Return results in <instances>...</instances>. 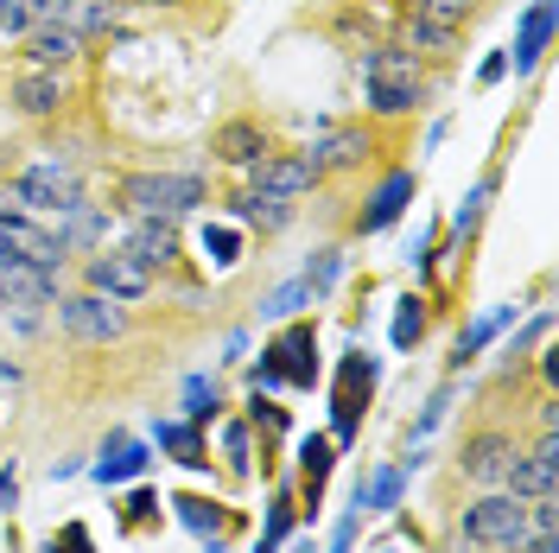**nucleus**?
Listing matches in <instances>:
<instances>
[{
	"mask_svg": "<svg viewBox=\"0 0 559 553\" xmlns=\"http://www.w3.org/2000/svg\"><path fill=\"white\" fill-rule=\"evenodd\" d=\"M204 268L210 274H236L242 268V230L236 223H204Z\"/></svg>",
	"mask_w": 559,
	"mask_h": 553,
	"instance_id": "412c9836",
	"label": "nucleus"
},
{
	"mask_svg": "<svg viewBox=\"0 0 559 553\" xmlns=\"http://www.w3.org/2000/svg\"><path fill=\"white\" fill-rule=\"evenodd\" d=\"M457 464H464V478H471V484H502V478H509V464H515V439H509V433H471Z\"/></svg>",
	"mask_w": 559,
	"mask_h": 553,
	"instance_id": "4468645a",
	"label": "nucleus"
},
{
	"mask_svg": "<svg viewBox=\"0 0 559 553\" xmlns=\"http://www.w3.org/2000/svg\"><path fill=\"white\" fill-rule=\"evenodd\" d=\"M210 198V185L198 173H128L115 185V204L128 216H159V223H178Z\"/></svg>",
	"mask_w": 559,
	"mask_h": 553,
	"instance_id": "f03ea898",
	"label": "nucleus"
},
{
	"mask_svg": "<svg viewBox=\"0 0 559 553\" xmlns=\"http://www.w3.org/2000/svg\"><path fill=\"white\" fill-rule=\"evenodd\" d=\"M509 496L515 503H534V496H554V484H559V446H554V433L540 439V451H515V464H509Z\"/></svg>",
	"mask_w": 559,
	"mask_h": 553,
	"instance_id": "9b49d317",
	"label": "nucleus"
},
{
	"mask_svg": "<svg viewBox=\"0 0 559 553\" xmlns=\"http://www.w3.org/2000/svg\"><path fill=\"white\" fill-rule=\"evenodd\" d=\"M153 439L173 451L178 464H204V433H198V420H159Z\"/></svg>",
	"mask_w": 559,
	"mask_h": 553,
	"instance_id": "5701e85b",
	"label": "nucleus"
},
{
	"mask_svg": "<svg viewBox=\"0 0 559 553\" xmlns=\"http://www.w3.org/2000/svg\"><path fill=\"white\" fill-rule=\"evenodd\" d=\"M464 7H477V0H464Z\"/></svg>",
	"mask_w": 559,
	"mask_h": 553,
	"instance_id": "49530a36",
	"label": "nucleus"
},
{
	"mask_svg": "<svg viewBox=\"0 0 559 553\" xmlns=\"http://www.w3.org/2000/svg\"><path fill=\"white\" fill-rule=\"evenodd\" d=\"M299 553H318V548H312V541H299Z\"/></svg>",
	"mask_w": 559,
	"mask_h": 553,
	"instance_id": "a18cd8bd",
	"label": "nucleus"
},
{
	"mask_svg": "<svg viewBox=\"0 0 559 553\" xmlns=\"http://www.w3.org/2000/svg\"><path fill=\"white\" fill-rule=\"evenodd\" d=\"M216 408H223V395H216V381H191V388H185V414L191 420H216Z\"/></svg>",
	"mask_w": 559,
	"mask_h": 553,
	"instance_id": "72a5a7b5",
	"label": "nucleus"
},
{
	"mask_svg": "<svg viewBox=\"0 0 559 553\" xmlns=\"http://www.w3.org/2000/svg\"><path fill=\"white\" fill-rule=\"evenodd\" d=\"M83 280H90V293L121 299V306H134V299L153 293V268L134 261L128 248H103V255H90V261H83Z\"/></svg>",
	"mask_w": 559,
	"mask_h": 553,
	"instance_id": "423d86ee",
	"label": "nucleus"
},
{
	"mask_svg": "<svg viewBox=\"0 0 559 553\" xmlns=\"http://www.w3.org/2000/svg\"><path fill=\"white\" fill-rule=\"evenodd\" d=\"M58 13H64V0H7V7H0V38L20 45V38L38 33V26H58Z\"/></svg>",
	"mask_w": 559,
	"mask_h": 553,
	"instance_id": "a211bd4d",
	"label": "nucleus"
},
{
	"mask_svg": "<svg viewBox=\"0 0 559 553\" xmlns=\"http://www.w3.org/2000/svg\"><path fill=\"white\" fill-rule=\"evenodd\" d=\"M51 553H90V534H83V528H76V521H70L64 534H58V541H51Z\"/></svg>",
	"mask_w": 559,
	"mask_h": 553,
	"instance_id": "58836bf2",
	"label": "nucleus"
},
{
	"mask_svg": "<svg viewBox=\"0 0 559 553\" xmlns=\"http://www.w3.org/2000/svg\"><path fill=\"white\" fill-rule=\"evenodd\" d=\"M267 363L280 369V381H299V388H312V381H318V338H312V325H293V331H280L274 344H267Z\"/></svg>",
	"mask_w": 559,
	"mask_h": 553,
	"instance_id": "ddd939ff",
	"label": "nucleus"
},
{
	"mask_svg": "<svg viewBox=\"0 0 559 553\" xmlns=\"http://www.w3.org/2000/svg\"><path fill=\"white\" fill-rule=\"evenodd\" d=\"M248 420H254V426H267V433H280V426H286V414H280L274 401H261V395H254V408H248Z\"/></svg>",
	"mask_w": 559,
	"mask_h": 553,
	"instance_id": "4c0bfd02",
	"label": "nucleus"
},
{
	"mask_svg": "<svg viewBox=\"0 0 559 553\" xmlns=\"http://www.w3.org/2000/svg\"><path fill=\"white\" fill-rule=\"evenodd\" d=\"M414 191H419V178L401 166V173H388L382 185H376V198H369V210L356 216V230L362 236H376V230H388V223H401L407 216V204H414Z\"/></svg>",
	"mask_w": 559,
	"mask_h": 553,
	"instance_id": "2eb2a0df",
	"label": "nucleus"
},
{
	"mask_svg": "<svg viewBox=\"0 0 559 553\" xmlns=\"http://www.w3.org/2000/svg\"><path fill=\"white\" fill-rule=\"evenodd\" d=\"M210 153L223 160V166H254V160H267L274 153V140H267V128L261 121H248V115H236V121H223L216 134H210Z\"/></svg>",
	"mask_w": 559,
	"mask_h": 553,
	"instance_id": "f8f14e48",
	"label": "nucleus"
},
{
	"mask_svg": "<svg viewBox=\"0 0 559 553\" xmlns=\"http://www.w3.org/2000/svg\"><path fill=\"white\" fill-rule=\"evenodd\" d=\"M20 191H26V210H33L38 223H51V216H64V210L83 204V178H76L70 160H33L20 173Z\"/></svg>",
	"mask_w": 559,
	"mask_h": 553,
	"instance_id": "39448f33",
	"label": "nucleus"
},
{
	"mask_svg": "<svg viewBox=\"0 0 559 553\" xmlns=\"http://www.w3.org/2000/svg\"><path fill=\"white\" fill-rule=\"evenodd\" d=\"M178 516L191 521L204 541H223V534H229V516H223V503H204V496H178Z\"/></svg>",
	"mask_w": 559,
	"mask_h": 553,
	"instance_id": "a878e982",
	"label": "nucleus"
},
{
	"mask_svg": "<svg viewBox=\"0 0 559 553\" xmlns=\"http://www.w3.org/2000/svg\"><path fill=\"white\" fill-rule=\"evenodd\" d=\"M33 210H26V191H20V178H0V223H26Z\"/></svg>",
	"mask_w": 559,
	"mask_h": 553,
	"instance_id": "f704fd0d",
	"label": "nucleus"
},
{
	"mask_svg": "<svg viewBox=\"0 0 559 553\" xmlns=\"http://www.w3.org/2000/svg\"><path fill=\"white\" fill-rule=\"evenodd\" d=\"M445 408H452V388H439V395H432V401H426V414H419L414 439H426V433H432V426H439V420H445Z\"/></svg>",
	"mask_w": 559,
	"mask_h": 553,
	"instance_id": "e433bc0d",
	"label": "nucleus"
},
{
	"mask_svg": "<svg viewBox=\"0 0 559 553\" xmlns=\"http://www.w3.org/2000/svg\"><path fill=\"white\" fill-rule=\"evenodd\" d=\"M489 198H496V178H484V185H477V191H471V198L457 204V216H452V236H457V243H464V236H471V230L484 223V204H489Z\"/></svg>",
	"mask_w": 559,
	"mask_h": 553,
	"instance_id": "2f4dec72",
	"label": "nucleus"
},
{
	"mask_svg": "<svg viewBox=\"0 0 559 553\" xmlns=\"http://www.w3.org/2000/svg\"><path fill=\"white\" fill-rule=\"evenodd\" d=\"M83 51H90V45L58 20V26H38V33L20 38V70H70Z\"/></svg>",
	"mask_w": 559,
	"mask_h": 553,
	"instance_id": "9d476101",
	"label": "nucleus"
},
{
	"mask_svg": "<svg viewBox=\"0 0 559 553\" xmlns=\"http://www.w3.org/2000/svg\"><path fill=\"white\" fill-rule=\"evenodd\" d=\"M128 255H134V261H146V268H153V274H159V268H173L178 261V223H159V216H134V223H128Z\"/></svg>",
	"mask_w": 559,
	"mask_h": 553,
	"instance_id": "dca6fc26",
	"label": "nucleus"
},
{
	"mask_svg": "<svg viewBox=\"0 0 559 553\" xmlns=\"http://www.w3.org/2000/svg\"><path fill=\"white\" fill-rule=\"evenodd\" d=\"M7 103L20 115H33V121H58L70 108V70H13Z\"/></svg>",
	"mask_w": 559,
	"mask_h": 553,
	"instance_id": "0eeeda50",
	"label": "nucleus"
},
{
	"mask_svg": "<svg viewBox=\"0 0 559 553\" xmlns=\"http://www.w3.org/2000/svg\"><path fill=\"white\" fill-rule=\"evenodd\" d=\"M414 13H426V20H445V26H464V0H414Z\"/></svg>",
	"mask_w": 559,
	"mask_h": 553,
	"instance_id": "c9c22d12",
	"label": "nucleus"
},
{
	"mask_svg": "<svg viewBox=\"0 0 559 553\" xmlns=\"http://www.w3.org/2000/svg\"><path fill=\"white\" fill-rule=\"evenodd\" d=\"M299 280L312 286V299H324V293L344 280V248H318L312 261H306V274H299Z\"/></svg>",
	"mask_w": 559,
	"mask_h": 553,
	"instance_id": "bb28decb",
	"label": "nucleus"
},
{
	"mask_svg": "<svg viewBox=\"0 0 559 553\" xmlns=\"http://www.w3.org/2000/svg\"><path fill=\"white\" fill-rule=\"evenodd\" d=\"M306 299H312V286H306V280H286L280 293H267V306H261V318H293V311L306 306Z\"/></svg>",
	"mask_w": 559,
	"mask_h": 553,
	"instance_id": "473e14b6",
	"label": "nucleus"
},
{
	"mask_svg": "<svg viewBox=\"0 0 559 553\" xmlns=\"http://www.w3.org/2000/svg\"><path fill=\"white\" fill-rule=\"evenodd\" d=\"M362 90H369V115L376 121H401L426 103V70H419V51L407 45H369L362 58Z\"/></svg>",
	"mask_w": 559,
	"mask_h": 553,
	"instance_id": "f257e3e1",
	"label": "nucleus"
},
{
	"mask_svg": "<svg viewBox=\"0 0 559 553\" xmlns=\"http://www.w3.org/2000/svg\"><path fill=\"white\" fill-rule=\"evenodd\" d=\"M502 77H509V51H489L484 70H477V83H502Z\"/></svg>",
	"mask_w": 559,
	"mask_h": 553,
	"instance_id": "ea45409f",
	"label": "nucleus"
},
{
	"mask_svg": "<svg viewBox=\"0 0 559 553\" xmlns=\"http://www.w3.org/2000/svg\"><path fill=\"white\" fill-rule=\"evenodd\" d=\"M369 153H376V140H369V128H356V121H324L318 140L306 146V160H312L318 173H349V166H362Z\"/></svg>",
	"mask_w": 559,
	"mask_h": 553,
	"instance_id": "1a4fd4ad",
	"label": "nucleus"
},
{
	"mask_svg": "<svg viewBox=\"0 0 559 553\" xmlns=\"http://www.w3.org/2000/svg\"><path fill=\"white\" fill-rule=\"evenodd\" d=\"M464 541H471V548L522 553L527 548V503H515L509 490H502V496H477V503L464 509Z\"/></svg>",
	"mask_w": 559,
	"mask_h": 553,
	"instance_id": "7ed1b4c3",
	"label": "nucleus"
},
{
	"mask_svg": "<svg viewBox=\"0 0 559 553\" xmlns=\"http://www.w3.org/2000/svg\"><path fill=\"white\" fill-rule=\"evenodd\" d=\"M13 503H20V478H13V471H0V516H7Z\"/></svg>",
	"mask_w": 559,
	"mask_h": 553,
	"instance_id": "79ce46f5",
	"label": "nucleus"
},
{
	"mask_svg": "<svg viewBox=\"0 0 559 553\" xmlns=\"http://www.w3.org/2000/svg\"><path fill=\"white\" fill-rule=\"evenodd\" d=\"M527 548H534V553H559V548H554V534H527Z\"/></svg>",
	"mask_w": 559,
	"mask_h": 553,
	"instance_id": "37998d69",
	"label": "nucleus"
},
{
	"mask_svg": "<svg viewBox=\"0 0 559 553\" xmlns=\"http://www.w3.org/2000/svg\"><path fill=\"white\" fill-rule=\"evenodd\" d=\"M299 464H306V496H312L318 503V490H324V478H331V439H306V446H299Z\"/></svg>",
	"mask_w": 559,
	"mask_h": 553,
	"instance_id": "c756f323",
	"label": "nucleus"
},
{
	"mask_svg": "<svg viewBox=\"0 0 559 553\" xmlns=\"http://www.w3.org/2000/svg\"><path fill=\"white\" fill-rule=\"evenodd\" d=\"M318 178H324V173H318L306 153H267V160H254V166H248V191H261V198H286V204H293V198H306V191H312Z\"/></svg>",
	"mask_w": 559,
	"mask_h": 553,
	"instance_id": "6e6552de",
	"label": "nucleus"
},
{
	"mask_svg": "<svg viewBox=\"0 0 559 553\" xmlns=\"http://www.w3.org/2000/svg\"><path fill=\"white\" fill-rule=\"evenodd\" d=\"M502 325H509V311H484V318H477V325H471V331L457 338V369H464V363H471V356H477V350H484L489 338L502 331Z\"/></svg>",
	"mask_w": 559,
	"mask_h": 553,
	"instance_id": "7c9ffc66",
	"label": "nucleus"
},
{
	"mask_svg": "<svg viewBox=\"0 0 559 553\" xmlns=\"http://www.w3.org/2000/svg\"><path fill=\"white\" fill-rule=\"evenodd\" d=\"M58 331L76 344H115V338H128V306L103 299V293H70V299H58Z\"/></svg>",
	"mask_w": 559,
	"mask_h": 553,
	"instance_id": "20e7f679",
	"label": "nucleus"
},
{
	"mask_svg": "<svg viewBox=\"0 0 559 553\" xmlns=\"http://www.w3.org/2000/svg\"><path fill=\"white\" fill-rule=\"evenodd\" d=\"M452 45H457V26L426 20V13H407V51H452Z\"/></svg>",
	"mask_w": 559,
	"mask_h": 553,
	"instance_id": "393cba45",
	"label": "nucleus"
},
{
	"mask_svg": "<svg viewBox=\"0 0 559 553\" xmlns=\"http://www.w3.org/2000/svg\"><path fill=\"white\" fill-rule=\"evenodd\" d=\"M547 38H554V0H534V7L522 13V38H515V70H534V64H540Z\"/></svg>",
	"mask_w": 559,
	"mask_h": 553,
	"instance_id": "aec40b11",
	"label": "nucleus"
},
{
	"mask_svg": "<svg viewBox=\"0 0 559 553\" xmlns=\"http://www.w3.org/2000/svg\"><path fill=\"white\" fill-rule=\"evenodd\" d=\"M58 20L90 45V38H108L121 20H128V0H64V13H58Z\"/></svg>",
	"mask_w": 559,
	"mask_h": 553,
	"instance_id": "f3484780",
	"label": "nucleus"
},
{
	"mask_svg": "<svg viewBox=\"0 0 559 553\" xmlns=\"http://www.w3.org/2000/svg\"><path fill=\"white\" fill-rule=\"evenodd\" d=\"M223 446H229L236 464H248V426H229V433H223Z\"/></svg>",
	"mask_w": 559,
	"mask_h": 553,
	"instance_id": "a19ab883",
	"label": "nucleus"
},
{
	"mask_svg": "<svg viewBox=\"0 0 559 553\" xmlns=\"http://www.w3.org/2000/svg\"><path fill=\"white\" fill-rule=\"evenodd\" d=\"M140 471H146V446H134V439H121V433H115V439L103 446L96 478H103V484H128V478H140Z\"/></svg>",
	"mask_w": 559,
	"mask_h": 553,
	"instance_id": "4be33fe9",
	"label": "nucleus"
},
{
	"mask_svg": "<svg viewBox=\"0 0 559 553\" xmlns=\"http://www.w3.org/2000/svg\"><path fill=\"white\" fill-rule=\"evenodd\" d=\"M369 381H376V363L369 356H344V388H337V439H356V414H362V401H356V388L369 395Z\"/></svg>",
	"mask_w": 559,
	"mask_h": 553,
	"instance_id": "6ab92c4d",
	"label": "nucleus"
},
{
	"mask_svg": "<svg viewBox=\"0 0 559 553\" xmlns=\"http://www.w3.org/2000/svg\"><path fill=\"white\" fill-rule=\"evenodd\" d=\"M128 7H185V0H128Z\"/></svg>",
	"mask_w": 559,
	"mask_h": 553,
	"instance_id": "c03bdc74",
	"label": "nucleus"
},
{
	"mask_svg": "<svg viewBox=\"0 0 559 553\" xmlns=\"http://www.w3.org/2000/svg\"><path fill=\"white\" fill-rule=\"evenodd\" d=\"M394 503H401V471H376L369 490H356V509H369V516H382Z\"/></svg>",
	"mask_w": 559,
	"mask_h": 553,
	"instance_id": "c85d7f7f",
	"label": "nucleus"
},
{
	"mask_svg": "<svg viewBox=\"0 0 559 553\" xmlns=\"http://www.w3.org/2000/svg\"><path fill=\"white\" fill-rule=\"evenodd\" d=\"M388 338H394V350H414L419 338H426V299H419V293H407V299H401V311H394V331H388Z\"/></svg>",
	"mask_w": 559,
	"mask_h": 553,
	"instance_id": "cd10ccee",
	"label": "nucleus"
},
{
	"mask_svg": "<svg viewBox=\"0 0 559 553\" xmlns=\"http://www.w3.org/2000/svg\"><path fill=\"white\" fill-rule=\"evenodd\" d=\"M236 223H261V230H280L286 216H293V204L286 198H261V191H236Z\"/></svg>",
	"mask_w": 559,
	"mask_h": 553,
	"instance_id": "b1692460",
	"label": "nucleus"
},
{
	"mask_svg": "<svg viewBox=\"0 0 559 553\" xmlns=\"http://www.w3.org/2000/svg\"><path fill=\"white\" fill-rule=\"evenodd\" d=\"M0 7H7V0H0Z\"/></svg>",
	"mask_w": 559,
	"mask_h": 553,
	"instance_id": "de8ad7c7",
	"label": "nucleus"
}]
</instances>
